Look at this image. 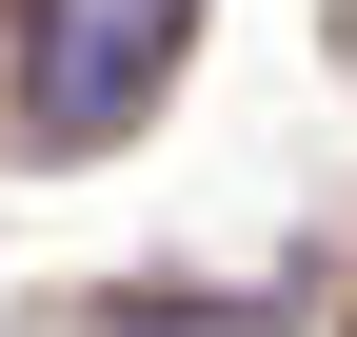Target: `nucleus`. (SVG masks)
<instances>
[{
    "instance_id": "obj_1",
    "label": "nucleus",
    "mask_w": 357,
    "mask_h": 337,
    "mask_svg": "<svg viewBox=\"0 0 357 337\" xmlns=\"http://www.w3.org/2000/svg\"><path fill=\"white\" fill-rule=\"evenodd\" d=\"M199 0H20V119L40 139H119V119L178 79Z\"/></svg>"
}]
</instances>
